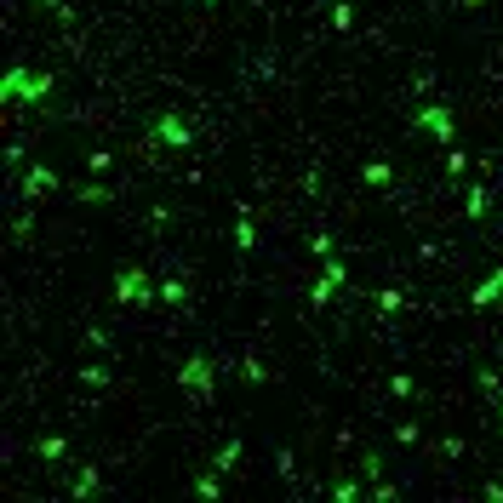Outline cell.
Here are the masks:
<instances>
[{"label": "cell", "instance_id": "6da1fadb", "mask_svg": "<svg viewBox=\"0 0 503 503\" xmlns=\"http://www.w3.org/2000/svg\"><path fill=\"white\" fill-rule=\"evenodd\" d=\"M46 98L52 92V74H29V69H12L6 80H0V98Z\"/></svg>", "mask_w": 503, "mask_h": 503}, {"label": "cell", "instance_id": "ba28073f", "mask_svg": "<svg viewBox=\"0 0 503 503\" xmlns=\"http://www.w3.org/2000/svg\"><path fill=\"white\" fill-rule=\"evenodd\" d=\"M160 298H166V303H183L189 286H183V280H160Z\"/></svg>", "mask_w": 503, "mask_h": 503}, {"label": "cell", "instance_id": "3957f363", "mask_svg": "<svg viewBox=\"0 0 503 503\" xmlns=\"http://www.w3.org/2000/svg\"><path fill=\"white\" fill-rule=\"evenodd\" d=\"M115 298H120V303H149V280H143V269H120V275H115Z\"/></svg>", "mask_w": 503, "mask_h": 503}, {"label": "cell", "instance_id": "8992f818", "mask_svg": "<svg viewBox=\"0 0 503 503\" xmlns=\"http://www.w3.org/2000/svg\"><path fill=\"white\" fill-rule=\"evenodd\" d=\"M23 189L34 195V189H58V172H52V166H34V172L23 178Z\"/></svg>", "mask_w": 503, "mask_h": 503}, {"label": "cell", "instance_id": "5b68a950", "mask_svg": "<svg viewBox=\"0 0 503 503\" xmlns=\"http://www.w3.org/2000/svg\"><path fill=\"white\" fill-rule=\"evenodd\" d=\"M497 298H503V269H492L486 286H475V303H497Z\"/></svg>", "mask_w": 503, "mask_h": 503}, {"label": "cell", "instance_id": "277c9868", "mask_svg": "<svg viewBox=\"0 0 503 503\" xmlns=\"http://www.w3.org/2000/svg\"><path fill=\"white\" fill-rule=\"evenodd\" d=\"M417 126H429L440 143H452V109H424V115H417Z\"/></svg>", "mask_w": 503, "mask_h": 503}, {"label": "cell", "instance_id": "8fae6325", "mask_svg": "<svg viewBox=\"0 0 503 503\" xmlns=\"http://www.w3.org/2000/svg\"><path fill=\"white\" fill-rule=\"evenodd\" d=\"M497 429H503V424H497Z\"/></svg>", "mask_w": 503, "mask_h": 503}, {"label": "cell", "instance_id": "52a82bcc", "mask_svg": "<svg viewBox=\"0 0 503 503\" xmlns=\"http://www.w3.org/2000/svg\"><path fill=\"white\" fill-rule=\"evenodd\" d=\"M160 138H166V143H189V132H183V120H172V115L160 120Z\"/></svg>", "mask_w": 503, "mask_h": 503}, {"label": "cell", "instance_id": "7a4b0ae2", "mask_svg": "<svg viewBox=\"0 0 503 503\" xmlns=\"http://www.w3.org/2000/svg\"><path fill=\"white\" fill-rule=\"evenodd\" d=\"M178 384L195 389V395H206V389H212V360H206V355H189V360L178 366Z\"/></svg>", "mask_w": 503, "mask_h": 503}, {"label": "cell", "instance_id": "9c48e42d", "mask_svg": "<svg viewBox=\"0 0 503 503\" xmlns=\"http://www.w3.org/2000/svg\"><path fill=\"white\" fill-rule=\"evenodd\" d=\"M235 246H240V252H246V246H258V235H252V218H246V212H240V229H235Z\"/></svg>", "mask_w": 503, "mask_h": 503}, {"label": "cell", "instance_id": "30bf717a", "mask_svg": "<svg viewBox=\"0 0 503 503\" xmlns=\"http://www.w3.org/2000/svg\"><path fill=\"white\" fill-rule=\"evenodd\" d=\"M469 6H481V0H469Z\"/></svg>", "mask_w": 503, "mask_h": 503}]
</instances>
